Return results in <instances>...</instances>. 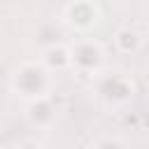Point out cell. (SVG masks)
<instances>
[{"instance_id": "1", "label": "cell", "mask_w": 149, "mask_h": 149, "mask_svg": "<svg viewBox=\"0 0 149 149\" xmlns=\"http://www.w3.org/2000/svg\"><path fill=\"white\" fill-rule=\"evenodd\" d=\"M51 86H54L51 72L42 65L40 58L21 61L9 74V91L21 102H33L51 95Z\"/></svg>"}, {"instance_id": "2", "label": "cell", "mask_w": 149, "mask_h": 149, "mask_svg": "<svg viewBox=\"0 0 149 149\" xmlns=\"http://www.w3.org/2000/svg\"><path fill=\"white\" fill-rule=\"evenodd\" d=\"M93 95L107 109H123L135 98V81L123 70H102L93 79Z\"/></svg>"}, {"instance_id": "3", "label": "cell", "mask_w": 149, "mask_h": 149, "mask_svg": "<svg viewBox=\"0 0 149 149\" xmlns=\"http://www.w3.org/2000/svg\"><path fill=\"white\" fill-rule=\"evenodd\" d=\"M70 54H72V70L81 77L93 79L107 68V51L102 42L91 35H79L70 44Z\"/></svg>"}, {"instance_id": "4", "label": "cell", "mask_w": 149, "mask_h": 149, "mask_svg": "<svg viewBox=\"0 0 149 149\" xmlns=\"http://www.w3.org/2000/svg\"><path fill=\"white\" fill-rule=\"evenodd\" d=\"M63 23L74 35H91L102 23V9L95 0H68L63 7Z\"/></svg>"}, {"instance_id": "5", "label": "cell", "mask_w": 149, "mask_h": 149, "mask_svg": "<svg viewBox=\"0 0 149 149\" xmlns=\"http://www.w3.org/2000/svg\"><path fill=\"white\" fill-rule=\"evenodd\" d=\"M56 112L58 109H56L51 95L33 100V102H26V119L35 130H49L56 123Z\"/></svg>"}, {"instance_id": "6", "label": "cell", "mask_w": 149, "mask_h": 149, "mask_svg": "<svg viewBox=\"0 0 149 149\" xmlns=\"http://www.w3.org/2000/svg\"><path fill=\"white\" fill-rule=\"evenodd\" d=\"M40 61H42V65H44L51 74H54V72H63V70H72L70 44L51 42V44L42 47V51H40Z\"/></svg>"}, {"instance_id": "7", "label": "cell", "mask_w": 149, "mask_h": 149, "mask_svg": "<svg viewBox=\"0 0 149 149\" xmlns=\"http://www.w3.org/2000/svg\"><path fill=\"white\" fill-rule=\"evenodd\" d=\"M112 44H114L116 54H121V56H135L142 49V35L133 26H121V28L114 30Z\"/></svg>"}, {"instance_id": "8", "label": "cell", "mask_w": 149, "mask_h": 149, "mask_svg": "<svg viewBox=\"0 0 149 149\" xmlns=\"http://www.w3.org/2000/svg\"><path fill=\"white\" fill-rule=\"evenodd\" d=\"M88 149H128V144L119 135H100L91 142Z\"/></svg>"}, {"instance_id": "9", "label": "cell", "mask_w": 149, "mask_h": 149, "mask_svg": "<svg viewBox=\"0 0 149 149\" xmlns=\"http://www.w3.org/2000/svg\"><path fill=\"white\" fill-rule=\"evenodd\" d=\"M14 149H44V144L37 137H23L21 142L14 144Z\"/></svg>"}]
</instances>
